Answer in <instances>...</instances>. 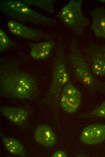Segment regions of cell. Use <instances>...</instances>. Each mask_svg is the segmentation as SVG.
I'll use <instances>...</instances> for the list:
<instances>
[{"mask_svg": "<svg viewBox=\"0 0 105 157\" xmlns=\"http://www.w3.org/2000/svg\"><path fill=\"white\" fill-rule=\"evenodd\" d=\"M81 100V93L70 80L61 92L59 98L61 107L67 112L74 113L77 110Z\"/></svg>", "mask_w": 105, "mask_h": 157, "instance_id": "7", "label": "cell"}, {"mask_svg": "<svg viewBox=\"0 0 105 157\" xmlns=\"http://www.w3.org/2000/svg\"><path fill=\"white\" fill-rule=\"evenodd\" d=\"M52 157H66L65 153L62 150H58L55 152L52 155Z\"/></svg>", "mask_w": 105, "mask_h": 157, "instance_id": "18", "label": "cell"}, {"mask_svg": "<svg viewBox=\"0 0 105 157\" xmlns=\"http://www.w3.org/2000/svg\"><path fill=\"white\" fill-rule=\"evenodd\" d=\"M28 6L40 8L51 13L55 12L54 8L55 0H21Z\"/></svg>", "mask_w": 105, "mask_h": 157, "instance_id": "15", "label": "cell"}, {"mask_svg": "<svg viewBox=\"0 0 105 157\" xmlns=\"http://www.w3.org/2000/svg\"><path fill=\"white\" fill-rule=\"evenodd\" d=\"M15 44L1 28H0V52H2L12 47Z\"/></svg>", "mask_w": 105, "mask_h": 157, "instance_id": "16", "label": "cell"}, {"mask_svg": "<svg viewBox=\"0 0 105 157\" xmlns=\"http://www.w3.org/2000/svg\"><path fill=\"white\" fill-rule=\"evenodd\" d=\"M100 2L104 3L105 4V0H98Z\"/></svg>", "mask_w": 105, "mask_h": 157, "instance_id": "19", "label": "cell"}, {"mask_svg": "<svg viewBox=\"0 0 105 157\" xmlns=\"http://www.w3.org/2000/svg\"><path fill=\"white\" fill-rule=\"evenodd\" d=\"M0 111L11 121L18 125H22L28 120L32 110L29 107L2 106L0 107Z\"/></svg>", "mask_w": 105, "mask_h": 157, "instance_id": "10", "label": "cell"}, {"mask_svg": "<svg viewBox=\"0 0 105 157\" xmlns=\"http://www.w3.org/2000/svg\"><path fill=\"white\" fill-rule=\"evenodd\" d=\"M67 61L63 45L56 50L52 66V78L48 91L42 102L48 104L58 115L60 97L62 90L70 80Z\"/></svg>", "mask_w": 105, "mask_h": 157, "instance_id": "2", "label": "cell"}, {"mask_svg": "<svg viewBox=\"0 0 105 157\" xmlns=\"http://www.w3.org/2000/svg\"><path fill=\"white\" fill-rule=\"evenodd\" d=\"M83 0H71L56 15L65 26L71 29L77 35L81 34L85 27L90 24L89 20L82 11Z\"/></svg>", "mask_w": 105, "mask_h": 157, "instance_id": "5", "label": "cell"}, {"mask_svg": "<svg viewBox=\"0 0 105 157\" xmlns=\"http://www.w3.org/2000/svg\"><path fill=\"white\" fill-rule=\"evenodd\" d=\"M81 117H105V101L92 111L89 113L80 115Z\"/></svg>", "mask_w": 105, "mask_h": 157, "instance_id": "17", "label": "cell"}, {"mask_svg": "<svg viewBox=\"0 0 105 157\" xmlns=\"http://www.w3.org/2000/svg\"><path fill=\"white\" fill-rule=\"evenodd\" d=\"M82 53L91 72L96 76H105V45L89 46L83 49Z\"/></svg>", "mask_w": 105, "mask_h": 157, "instance_id": "6", "label": "cell"}, {"mask_svg": "<svg viewBox=\"0 0 105 157\" xmlns=\"http://www.w3.org/2000/svg\"><path fill=\"white\" fill-rule=\"evenodd\" d=\"M68 61L75 78L87 90L92 93H105V83L91 72L82 52L74 42L70 44Z\"/></svg>", "mask_w": 105, "mask_h": 157, "instance_id": "3", "label": "cell"}, {"mask_svg": "<svg viewBox=\"0 0 105 157\" xmlns=\"http://www.w3.org/2000/svg\"><path fill=\"white\" fill-rule=\"evenodd\" d=\"M80 139L88 144L101 143L105 139V125L94 124L86 127L82 131Z\"/></svg>", "mask_w": 105, "mask_h": 157, "instance_id": "9", "label": "cell"}, {"mask_svg": "<svg viewBox=\"0 0 105 157\" xmlns=\"http://www.w3.org/2000/svg\"><path fill=\"white\" fill-rule=\"evenodd\" d=\"M0 9L6 16L21 21L41 24L55 21V19L32 9L21 0H0Z\"/></svg>", "mask_w": 105, "mask_h": 157, "instance_id": "4", "label": "cell"}, {"mask_svg": "<svg viewBox=\"0 0 105 157\" xmlns=\"http://www.w3.org/2000/svg\"><path fill=\"white\" fill-rule=\"evenodd\" d=\"M35 137L38 143L46 147L52 146L56 142L55 135L52 129L45 125H40L37 128Z\"/></svg>", "mask_w": 105, "mask_h": 157, "instance_id": "13", "label": "cell"}, {"mask_svg": "<svg viewBox=\"0 0 105 157\" xmlns=\"http://www.w3.org/2000/svg\"><path fill=\"white\" fill-rule=\"evenodd\" d=\"M7 150L12 154L23 157L26 153L23 146L17 140L10 137L2 139Z\"/></svg>", "mask_w": 105, "mask_h": 157, "instance_id": "14", "label": "cell"}, {"mask_svg": "<svg viewBox=\"0 0 105 157\" xmlns=\"http://www.w3.org/2000/svg\"><path fill=\"white\" fill-rule=\"evenodd\" d=\"M52 39L47 41L29 44L32 57L36 60L45 59L49 56L54 46Z\"/></svg>", "mask_w": 105, "mask_h": 157, "instance_id": "11", "label": "cell"}, {"mask_svg": "<svg viewBox=\"0 0 105 157\" xmlns=\"http://www.w3.org/2000/svg\"><path fill=\"white\" fill-rule=\"evenodd\" d=\"M39 93V83L33 75L14 63L0 69V94L12 100L33 99Z\"/></svg>", "mask_w": 105, "mask_h": 157, "instance_id": "1", "label": "cell"}, {"mask_svg": "<svg viewBox=\"0 0 105 157\" xmlns=\"http://www.w3.org/2000/svg\"><path fill=\"white\" fill-rule=\"evenodd\" d=\"M9 30L13 34L27 39L37 40H48L51 37L50 34L42 31L33 29L22 24L17 21L10 20L7 24Z\"/></svg>", "mask_w": 105, "mask_h": 157, "instance_id": "8", "label": "cell"}, {"mask_svg": "<svg viewBox=\"0 0 105 157\" xmlns=\"http://www.w3.org/2000/svg\"><path fill=\"white\" fill-rule=\"evenodd\" d=\"M91 29L96 36L105 40V8L97 7L91 11Z\"/></svg>", "mask_w": 105, "mask_h": 157, "instance_id": "12", "label": "cell"}]
</instances>
